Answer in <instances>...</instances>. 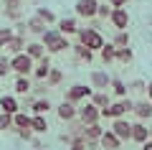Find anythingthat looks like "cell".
Wrapping results in <instances>:
<instances>
[{
  "label": "cell",
  "instance_id": "cell-1",
  "mask_svg": "<svg viewBox=\"0 0 152 150\" xmlns=\"http://www.w3.org/2000/svg\"><path fill=\"white\" fill-rule=\"evenodd\" d=\"M38 41L46 46V54H64V51H71L69 36H61L56 26H48L41 36H38Z\"/></svg>",
  "mask_w": 152,
  "mask_h": 150
},
{
  "label": "cell",
  "instance_id": "cell-2",
  "mask_svg": "<svg viewBox=\"0 0 152 150\" xmlns=\"http://www.w3.org/2000/svg\"><path fill=\"white\" fill-rule=\"evenodd\" d=\"M76 41L81 43V46H86L89 51H94V54H99L102 46L107 43L104 36L96 31V28H91V26H79V31H76Z\"/></svg>",
  "mask_w": 152,
  "mask_h": 150
},
{
  "label": "cell",
  "instance_id": "cell-3",
  "mask_svg": "<svg viewBox=\"0 0 152 150\" xmlns=\"http://www.w3.org/2000/svg\"><path fill=\"white\" fill-rule=\"evenodd\" d=\"M132 109H134V99L122 97V99L112 102L107 109H102V120H119V117H127V115H132Z\"/></svg>",
  "mask_w": 152,
  "mask_h": 150
},
{
  "label": "cell",
  "instance_id": "cell-4",
  "mask_svg": "<svg viewBox=\"0 0 152 150\" xmlns=\"http://www.w3.org/2000/svg\"><path fill=\"white\" fill-rule=\"evenodd\" d=\"M94 94V89L89 84H71L69 89L64 92V99L66 102H71V104H76V107H79V104H84V102H89V97Z\"/></svg>",
  "mask_w": 152,
  "mask_h": 150
},
{
  "label": "cell",
  "instance_id": "cell-5",
  "mask_svg": "<svg viewBox=\"0 0 152 150\" xmlns=\"http://www.w3.org/2000/svg\"><path fill=\"white\" fill-rule=\"evenodd\" d=\"M33 69H36V61H33L26 51H23V54L10 56V71H13L15 76H31Z\"/></svg>",
  "mask_w": 152,
  "mask_h": 150
},
{
  "label": "cell",
  "instance_id": "cell-6",
  "mask_svg": "<svg viewBox=\"0 0 152 150\" xmlns=\"http://www.w3.org/2000/svg\"><path fill=\"white\" fill-rule=\"evenodd\" d=\"M76 120L84 125H96V122H102V109L94 107L91 102H84L76 107Z\"/></svg>",
  "mask_w": 152,
  "mask_h": 150
},
{
  "label": "cell",
  "instance_id": "cell-7",
  "mask_svg": "<svg viewBox=\"0 0 152 150\" xmlns=\"http://www.w3.org/2000/svg\"><path fill=\"white\" fill-rule=\"evenodd\" d=\"M109 84H112V74H109L107 69H91V74H89V86H91L94 92H107Z\"/></svg>",
  "mask_w": 152,
  "mask_h": 150
},
{
  "label": "cell",
  "instance_id": "cell-8",
  "mask_svg": "<svg viewBox=\"0 0 152 150\" xmlns=\"http://www.w3.org/2000/svg\"><path fill=\"white\" fill-rule=\"evenodd\" d=\"M96 8H99V0H76L74 16L84 18V21H91V18H96Z\"/></svg>",
  "mask_w": 152,
  "mask_h": 150
},
{
  "label": "cell",
  "instance_id": "cell-9",
  "mask_svg": "<svg viewBox=\"0 0 152 150\" xmlns=\"http://www.w3.org/2000/svg\"><path fill=\"white\" fill-rule=\"evenodd\" d=\"M112 130L117 137L122 140V143H132V122L127 117H119V120H112Z\"/></svg>",
  "mask_w": 152,
  "mask_h": 150
},
{
  "label": "cell",
  "instance_id": "cell-10",
  "mask_svg": "<svg viewBox=\"0 0 152 150\" xmlns=\"http://www.w3.org/2000/svg\"><path fill=\"white\" fill-rule=\"evenodd\" d=\"M114 31H127L129 28V10L127 8H112V16H109Z\"/></svg>",
  "mask_w": 152,
  "mask_h": 150
},
{
  "label": "cell",
  "instance_id": "cell-11",
  "mask_svg": "<svg viewBox=\"0 0 152 150\" xmlns=\"http://www.w3.org/2000/svg\"><path fill=\"white\" fill-rule=\"evenodd\" d=\"M56 28H58L61 36H76V31H79V18L76 16H64L56 21Z\"/></svg>",
  "mask_w": 152,
  "mask_h": 150
},
{
  "label": "cell",
  "instance_id": "cell-12",
  "mask_svg": "<svg viewBox=\"0 0 152 150\" xmlns=\"http://www.w3.org/2000/svg\"><path fill=\"white\" fill-rule=\"evenodd\" d=\"M3 13H5V18H8L10 23L23 21V0H5Z\"/></svg>",
  "mask_w": 152,
  "mask_h": 150
},
{
  "label": "cell",
  "instance_id": "cell-13",
  "mask_svg": "<svg viewBox=\"0 0 152 150\" xmlns=\"http://www.w3.org/2000/svg\"><path fill=\"white\" fill-rule=\"evenodd\" d=\"M53 112H56V117L61 120V122H71V120H76V104H71V102H61V104H56L53 107Z\"/></svg>",
  "mask_w": 152,
  "mask_h": 150
},
{
  "label": "cell",
  "instance_id": "cell-14",
  "mask_svg": "<svg viewBox=\"0 0 152 150\" xmlns=\"http://www.w3.org/2000/svg\"><path fill=\"white\" fill-rule=\"evenodd\" d=\"M150 140V127H147V122H142V120H137V122H132V143L142 145Z\"/></svg>",
  "mask_w": 152,
  "mask_h": 150
},
{
  "label": "cell",
  "instance_id": "cell-15",
  "mask_svg": "<svg viewBox=\"0 0 152 150\" xmlns=\"http://www.w3.org/2000/svg\"><path fill=\"white\" fill-rule=\"evenodd\" d=\"M132 115H134L137 120H142V122L152 120V102H147L145 97H142V99H137V102H134V109H132Z\"/></svg>",
  "mask_w": 152,
  "mask_h": 150
},
{
  "label": "cell",
  "instance_id": "cell-16",
  "mask_svg": "<svg viewBox=\"0 0 152 150\" xmlns=\"http://www.w3.org/2000/svg\"><path fill=\"white\" fill-rule=\"evenodd\" d=\"M51 54H46L41 61H36V69H33V79L36 81H46V76H48V71H51Z\"/></svg>",
  "mask_w": 152,
  "mask_h": 150
},
{
  "label": "cell",
  "instance_id": "cell-17",
  "mask_svg": "<svg viewBox=\"0 0 152 150\" xmlns=\"http://www.w3.org/2000/svg\"><path fill=\"white\" fill-rule=\"evenodd\" d=\"M51 109H53V104H51L48 97H36L31 102V107H28V112L31 115H48Z\"/></svg>",
  "mask_w": 152,
  "mask_h": 150
},
{
  "label": "cell",
  "instance_id": "cell-18",
  "mask_svg": "<svg viewBox=\"0 0 152 150\" xmlns=\"http://www.w3.org/2000/svg\"><path fill=\"white\" fill-rule=\"evenodd\" d=\"M31 130H33V135H46L51 130L48 115H31Z\"/></svg>",
  "mask_w": 152,
  "mask_h": 150
},
{
  "label": "cell",
  "instance_id": "cell-19",
  "mask_svg": "<svg viewBox=\"0 0 152 150\" xmlns=\"http://www.w3.org/2000/svg\"><path fill=\"white\" fill-rule=\"evenodd\" d=\"M99 148L102 150H119L122 148V140L112 132V130H104V135L99 137Z\"/></svg>",
  "mask_w": 152,
  "mask_h": 150
},
{
  "label": "cell",
  "instance_id": "cell-20",
  "mask_svg": "<svg viewBox=\"0 0 152 150\" xmlns=\"http://www.w3.org/2000/svg\"><path fill=\"white\" fill-rule=\"evenodd\" d=\"M0 112H8V115L20 112V102H18V97L15 94H3V97H0Z\"/></svg>",
  "mask_w": 152,
  "mask_h": 150
},
{
  "label": "cell",
  "instance_id": "cell-21",
  "mask_svg": "<svg viewBox=\"0 0 152 150\" xmlns=\"http://www.w3.org/2000/svg\"><path fill=\"white\" fill-rule=\"evenodd\" d=\"M104 135V127H102V122H96V125H84V132H81V137L86 140V143H99V137Z\"/></svg>",
  "mask_w": 152,
  "mask_h": 150
},
{
  "label": "cell",
  "instance_id": "cell-22",
  "mask_svg": "<svg viewBox=\"0 0 152 150\" xmlns=\"http://www.w3.org/2000/svg\"><path fill=\"white\" fill-rule=\"evenodd\" d=\"M26 51V36H13L10 41H8V46H5V54H10V56H15V54H23Z\"/></svg>",
  "mask_w": 152,
  "mask_h": 150
},
{
  "label": "cell",
  "instance_id": "cell-23",
  "mask_svg": "<svg viewBox=\"0 0 152 150\" xmlns=\"http://www.w3.org/2000/svg\"><path fill=\"white\" fill-rule=\"evenodd\" d=\"M71 51H74L76 61H86V64H91V61H94V51H89V48H86V46H81L79 41L71 43Z\"/></svg>",
  "mask_w": 152,
  "mask_h": 150
},
{
  "label": "cell",
  "instance_id": "cell-24",
  "mask_svg": "<svg viewBox=\"0 0 152 150\" xmlns=\"http://www.w3.org/2000/svg\"><path fill=\"white\" fill-rule=\"evenodd\" d=\"M89 102H91L94 107H99V109H107L109 104H112V94H109V89L107 92H94V94L89 97Z\"/></svg>",
  "mask_w": 152,
  "mask_h": 150
},
{
  "label": "cell",
  "instance_id": "cell-25",
  "mask_svg": "<svg viewBox=\"0 0 152 150\" xmlns=\"http://www.w3.org/2000/svg\"><path fill=\"white\" fill-rule=\"evenodd\" d=\"M26 54L31 56L33 61H41L46 56V46L41 41H31V43H26Z\"/></svg>",
  "mask_w": 152,
  "mask_h": 150
},
{
  "label": "cell",
  "instance_id": "cell-26",
  "mask_svg": "<svg viewBox=\"0 0 152 150\" xmlns=\"http://www.w3.org/2000/svg\"><path fill=\"white\" fill-rule=\"evenodd\" d=\"M31 89H33V81H31V76H15V84H13V94H31Z\"/></svg>",
  "mask_w": 152,
  "mask_h": 150
},
{
  "label": "cell",
  "instance_id": "cell-27",
  "mask_svg": "<svg viewBox=\"0 0 152 150\" xmlns=\"http://www.w3.org/2000/svg\"><path fill=\"white\" fill-rule=\"evenodd\" d=\"M26 127H31V112L28 109H20V112L13 115V132L15 130H26Z\"/></svg>",
  "mask_w": 152,
  "mask_h": 150
},
{
  "label": "cell",
  "instance_id": "cell-28",
  "mask_svg": "<svg viewBox=\"0 0 152 150\" xmlns=\"http://www.w3.org/2000/svg\"><path fill=\"white\" fill-rule=\"evenodd\" d=\"M109 92H112L117 99H122V97H127L129 92H127V81L119 79V76H112V84H109Z\"/></svg>",
  "mask_w": 152,
  "mask_h": 150
},
{
  "label": "cell",
  "instance_id": "cell-29",
  "mask_svg": "<svg viewBox=\"0 0 152 150\" xmlns=\"http://www.w3.org/2000/svg\"><path fill=\"white\" fill-rule=\"evenodd\" d=\"M26 28H28V33H33V36H41L48 26H46L38 16H31V18H26Z\"/></svg>",
  "mask_w": 152,
  "mask_h": 150
},
{
  "label": "cell",
  "instance_id": "cell-30",
  "mask_svg": "<svg viewBox=\"0 0 152 150\" xmlns=\"http://www.w3.org/2000/svg\"><path fill=\"white\" fill-rule=\"evenodd\" d=\"M114 56H117V46H114L112 41H107L102 46V51H99V59H102L104 64H114Z\"/></svg>",
  "mask_w": 152,
  "mask_h": 150
},
{
  "label": "cell",
  "instance_id": "cell-31",
  "mask_svg": "<svg viewBox=\"0 0 152 150\" xmlns=\"http://www.w3.org/2000/svg\"><path fill=\"white\" fill-rule=\"evenodd\" d=\"M132 59H134V51H132V46H122V48H117V56H114V61L117 64H132Z\"/></svg>",
  "mask_w": 152,
  "mask_h": 150
},
{
  "label": "cell",
  "instance_id": "cell-32",
  "mask_svg": "<svg viewBox=\"0 0 152 150\" xmlns=\"http://www.w3.org/2000/svg\"><path fill=\"white\" fill-rule=\"evenodd\" d=\"M33 16H38L46 26H56V21H58V18H56V13L51 10V8H36V10H33Z\"/></svg>",
  "mask_w": 152,
  "mask_h": 150
},
{
  "label": "cell",
  "instance_id": "cell-33",
  "mask_svg": "<svg viewBox=\"0 0 152 150\" xmlns=\"http://www.w3.org/2000/svg\"><path fill=\"white\" fill-rule=\"evenodd\" d=\"M64 81V71L61 69H56V66H51V71H48V76H46V86L48 89H56V86Z\"/></svg>",
  "mask_w": 152,
  "mask_h": 150
},
{
  "label": "cell",
  "instance_id": "cell-34",
  "mask_svg": "<svg viewBox=\"0 0 152 150\" xmlns=\"http://www.w3.org/2000/svg\"><path fill=\"white\" fill-rule=\"evenodd\" d=\"M15 36V31H13V26H0V51H5L8 41Z\"/></svg>",
  "mask_w": 152,
  "mask_h": 150
},
{
  "label": "cell",
  "instance_id": "cell-35",
  "mask_svg": "<svg viewBox=\"0 0 152 150\" xmlns=\"http://www.w3.org/2000/svg\"><path fill=\"white\" fill-rule=\"evenodd\" d=\"M112 43H114L117 48H122V46H129V31H114Z\"/></svg>",
  "mask_w": 152,
  "mask_h": 150
},
{
  "label": "cell",
  "instance_id": "cell-36",
  "mask_svg": "<svg viewBox=\"0 0 152 150\" xmlns=\"http://www.w3.org/2000/svg\"><path fill=\"white\" fill-rule=\"evenodd\" d=\"M112 16V5H109L107 0H99V8H96V18L99 21H109Z\"/></svg>",
  "mask_w": 152,
  "mask_h": 150
},
{
  "label": "cell",
  "instance_id": "cell-37",
  "mask_svg": "<svg viewBox=\"0 0 152 150\" xmlns=\"http://www.w3.org/2000/svg\"><path fill=\"white\" fill-rule=\"evenodd\" d=\"M127 92H134V94H145V92H147V81H142V79H132L129 84H127Z\"/></svg>",
  "mask_w": 152,
  "mask_h": 150
},
{
  "label": "cell",
  "instance_id": "cell-38",
  "mask_svg": "<svg viewBox=\"0 0 152 150\" xmlns=\"http://www.w3.org/2000/svg\"><path fill=\"white\" fill-rule=\"evenodd\" d=\"M0 132H13V115L0 112Z\"/></svg>",
  "mask_w": 152,
  "mask_h": 150
},
{
  "label": "cell",
  "instance_id": "cell-39",
  "mask_svg": "<svg viewBox=\"0 0 152 150\" xmlns=\"http://www.w3.org/2000/svg\"><path fill=\"white\" fill-rule=\"evenodd\" d=\"M66 127H69V135H71V137H81V132H84V122H79V120L66 122Z\"/></svg>",
  "mask_w": 152,
  "mask_h": 150
},
{
  "label": "cell",
  "instance_id": "cell-40",
  "mask_svg": "<svg viewBox=\"0 0 152 150\" xmlns=\"http://www.w3.org/2000/svg\"><path fill=\"white\" fill-rule=\"evenodd\" d=\"M10 74V56H0V79Z\"/></svg>",
  "mask_w": 152,
  "mask_h": 150
},
{
  "label": "cell",
  "instance_id": "cell-41",
  "mask_svg": "<svg viewBox=\"0 0 152 150\" xmlns=\"http://www.w3.org/2000/svg\"><path fill=\"white\" fill-rule=\"evenodd\" d=\"M15 135H18V137L23 140V143H31V140L36 137V135H33V130H31V127H26V130H15Z\"/></svg>",
  "mask_w": 152,
  "mask_h": 150
},
{
  "label": "cell",
  "instance_id": "cell-42",
  "mask_svg": "<svg viewBox=\"0 0 152 150\" xmlns=\"http://www.w3.org/2000/svg\"><path fill=\"white\" fill-rule=\"evenodd\" d=\"M69 150H86V140L84 137H74L69 143Z\"/></svg>",
  "mask_w": 152,
  "mask_h": 150
},
{
  "label": "cell",
  "instance_id": "cell-43",
  "mask_svg": "<svg viewBox=\"0 0 152 150\" xmlns=\"http://www.w3.org/2000/svg\"><path fill=\"white\" fill-rule=\"evenodd\" d=\"M31 92H33L36 97H46V92H48V86H46V81H38V84L33 86Z\"/></svg>",
  "mask_w": 152,
  "mask_h": 150
},
{
  "label": "cell",
  "instance_id": "cell-44",
  "mask_svg": "<svg viewBox=\"0 0 152 150\" xmlns=\"http://www.w3.org/2000/svg\"><path fill=\"white\" fill-rule=\"evenodd\" d=\"M13 31H15L18 36H26V33H28V28H26V21H18V23H13Z\"/></svg>",
  "mask_w": 152,
  "mask_h": 150
},
{
  "label": "cell",
  "instance_id": "cell-45",
  "mask_svg": "<svg viewBox=\"0 0 152 150\" xmlns=\"http://www.w3.org/2000/svg\"><path fill=\"white\" fill-rule=\"evenodd\" d=\"M109 5L112 8H127V3H129V0H107Z\"/></svg>",
  "mask_w": 152,
  "mask_h": 150
},
{
  "label": "cell",
  "instance_id": "cell-46",
  "mask_svg": "<svg viewBox=\"0 0 152 150\" xmlns=\"http://www.w3.org/2000/svg\"><path fill=\"white\" fill-rule=\"evenodd\" d=\"M145 99L152 102V81H147V92H145Z\"/></svg>",
  "mask_w": 152,
  "mask_h": 150
},
{
  "label": "cell",
  "instance_id": "cell-47",
  "mask_svg": "<svg viewBox=\"0 0 152 150\" xmlns=\"http://www.w3.org/2000/svg\"><path fill=\"white\" fill-rule=\"evenodd\" d=\"M140 150H152V140H147V143L140 145Z\"/></svg>",
  "mask_w": 152,
  "mask_h": 150
},
{
  "label": "cell",
  "instance_id": "cell-48",
  "mask_svg": "<svg viewBox=\"0 0 152 150\" xmlns=\"http://www.w3.org/2000/svg\"><path fill=\"white\" fill-rule=\"evenodd\" d=\"M31 143H33V148H36V150H41V148H43V143H41V140H36V137H33Z\"/></svg>",
  "mask_w": 152,
  "mask_h": 150
},
{
  "label": "cell",
  "instance_id": "cell-49",
  "mask_svg": "<svg viewBox=\"0 0 152 150\" xmlns=\"http://www.w3.org/2000/svg\"><path fill=\"white\" fill-rule=\"evenodd\" d=\"M150 140H152V125H150Z\"/></svg>",
  "mask_w": 152,
  "mask_h": 150
}]
</instances>
